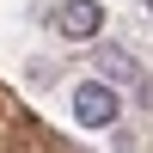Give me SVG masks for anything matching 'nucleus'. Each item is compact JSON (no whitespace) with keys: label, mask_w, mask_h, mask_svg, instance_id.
Returning a JSON list of instances; mask_svg holds the SVG:
<instances>
[{"label":"nucleus","mask_w":153,"mask_h":153,"mask_svg":"<svg viewBox=\"0 0 153 153\" xmlns=\"http://www.w3.org/2000/svg\"><path fill=\"white\" fill-rule=\"evenodd\" d=\"M98 25H104V6H98V0H68V6L55 12V31L61 37H92Z\"/></svg>","instance_id":"nucleus-2"},{"label":"nucleus","mask_w":153,"mask_h":153,"mask_svg":"<svg viewBox=\"0 0 153 153\" xmlns=\"http://www.w3.org/2000/svg\"><path fill=\"white\" fill-rule=\"evenodd\" d=\"M117 92H110V86H80V92H74V117L86 123V129H104V123H117Z\"/></svg>","instance_id":"nucleus-1"}]
</instances>
